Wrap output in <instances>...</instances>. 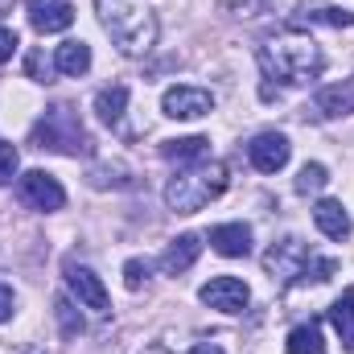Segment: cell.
<instances>
[{
  "label": "cell",
  "instance_id": "cell-25",
  "mask_svg": "<svg viewBox=\"0 0 354 354\" xmlns=\"http://www.w3.org/2000/svg\"><path fill=\"white\" fill-rule=\"evenodd\" d=\"M17 169H21V153L8 140H0V185H8L17 177Z\"/></svg>",
  "mask_w": 354,
  "mask_h": 354
},
{
  "label": "cell",
  "instance_id": "cell-28",
  "mask_svg": "<svg viewBox=\"0 0 354 354\" xmlns=\"http://www.w3.org/2000/svg\"><path fill=\"white\" fill-rule=\"evenodd\" d=\"M12 309H17V297H12V288H8V284H0V322H8V317H12Z\"/></svg>",
  "mask_w": 354,
  "mask_h": 354
},
{
  "label": "cell",
  "instance_id": "cell-3",
  "mask_svg": "<svg viewBox=\"0 0 354 354\" xmlns=\"http://www.w3.org/2000/svg\"><path fill=\"white\" fill-rule=\"evenodd\" d=\"M227 181L231 177H227V165L223 161H198V165L181 169L165 185V202H169L174 214H198L202 206H210L227 189Z\"/></svg>",
  "mask_w": 354,
  "mask_h": 354
},
{
  "label": "cell",
  "instance_id": "cell-12",
  "mask_svg": "<svg viewBox=\"0 0 354 354\" xmlns=\"http://www.w3.org/2000/svg\"><path fill=\"white\" fill-rule=\"evenodd\" d=\"M66 284H71V292L79 297V305H87L95 313H107L111 309V301H107V288H103V280L83 264H66Z\"/></svg>",
  "mask_w": 354,
  "mask_h": 354
},
{
  "label": "cell",
  "instance_id": "cell-14",
  "mask_svg": "<svg viewBox=\"0 0 354 354\" xmlns=\"http://www.w3.org/2000/svg\"><path fill=\"white\" fill-rule=\"evenodd\" d=\"M313 223H317V231L326 239H346L351 235V214H346V206L338 198H322L313 206Z\"/></svg>",
  "mask_w": 354,
  "mask_h": 354
},
{
  "label": "cell",
  "instance_id": "cell-5",
  "mask_svg": "<svg viewBox=\"0 0 354 354\" xmlns=\"http://www.w3.org/2000/svg\"><path fill=\"white\" fill-rule=\"evenodd\" d=\"M29 140H33V149H50V153H62V157H87L91 153L87 128L75 115V107H66V103L46 107V115L33 124Z\"/></svg>",
  "mask_w": 354,
  "mask_h": 354
},
{
  "label": "cell",
  "instance_id": "cell-2",
  "mask_svg": "<svg viewBox=\"0 0 354 354\" xmlns=\"http://www.w3.org/2000/svg\"><path fill=\"white\" fill-rule=\"evenodd\" d=\"M260 66H264L268 79H280L288 87H301V83H313L326 66V54L313 37H276L260 46Z\"/></svg>",
  "mask_w": 354,
  "mask_h": 354
},
{
  "label": "cell",
  "instance_id": "cell-27",
  "mask_svg": "<svg viewBox=\"0 0 354 354\" xmlns=\"http://www.w3.org/2000/svg\"><path fill=\"white\" fill-rule=\"evenodd\" d=\"M12 54H17V33L0 25V66H4V62H8Z\"/></svg>",
  "mask_w": 354,
  "mask_h": 354
},
{
  "label": "cell",
  "instance_id": "cell-15",
  "mask_svg": "<svg viewBox=\"0 0 354 354\" xmlns=\"http://www.w3.org/2000/svg\"><path fill=\"white\" fill-rule=\"evenodd\" d=\"M198 252H202V239H198V235H177L174 243L165 248V256H161V268H165L169 276H181V272L194 268Z\"/></svg>",
  "mask_w": 354,
  "mask_h": 354
},
{
  "label": "cell",
  "instance_id": "cell-8",
  "mask_svg": "<svg viewBox=\"0 0 354 354\" xmlns=\"http://www.w3.org/2000/svg\"><path fill=\"white\" fill-rule=\"evenodd\" d=\"M161 111L169 120H202L214 111V95L202 87H169L161 99Z\"/></svg>",
  "mask_w": 354,
  "mask_h": 354
},
{
  "label": "cell",
  "instance_id": "cell-23",
  "mask_svg": "<svg viewBox=\"0 0 354 354\" xmlns=\"http://www.w3.org/2000/svg\"><path fill=\"white\" fill-rule=\"evenodd\" d=\"M326 181H330L326 165H317V161H313V165H305V169L297 174V194H317Z\"/></svg>",
  "mask_w": 354,
  "mask_h": 354
},
{
  "label": "cell",
  "instance_id": "cell-17",
  "mask_svg": "<svg viewBox=\"0 0 354 354\" xmlns=\"http://www.w3.org/2000/svg\"><path fill=\"white\" fill-rule=\"evenodd\" d=\"M54 71H62L71 79H83L91 71V46L87 41H62L54 50Z\"/></svg>",
  "mask_w": 354,
  "mask_h": 354
},
{
  "label": "cell",
  "instance_id": "cell-7",
  "mask_svg": "<svg viewBox=\"0 0 354 354\" xmlns=\"http://www.w3.org/2000/svg\"><path fill=\"white\" fill-rule=\"evenodd\" d=\"M202 305L218 309V313H243L248 301H252V288L239 280V276H214L210 284H202Z\"/></svg>",
  "mask_w": 354,
  "mask_h": 354
},
{
  "label": "cell",
  "instance_id": "cell-18",
  "mask_svg": "<svg viewBox=\"0 0 354 354\" xmlns=\"http://www.w3.org/2000/svg\"><path fill=\"white\" fill-rule=\"evenodd\" d=\"M206 153H210L206 136H181V140H165L161 145V157H169L177 165H198V161H206Z\"/></svg>",
  "mask_w": 354,
  "mask_h": 354
},
{
  "label": "cell",
  "instance_id": "cell-1",
  "mask_svg": "<svg viewBox=\"0 0 354 354\" xmlns=\"http://www.w3.org/2000/svg\"><path fill=\"white\" fill-rule=\"evenodd\" d=\"M95 8H99V25L120 46V54L140 58V54L153 50V41H157V17H153V8H145L136 0H95Z\"/></svg>",
  "mask_w": 354,
  "mask_h": 354
},
{
  "label": "cell",
  "instance_id": "cell-19",
  "mask_svg": "<svg viewBox=\"0 0 354 354\" xmlns=\"http://www.w3.org/2000/svg\"><path fill=\"white\" fill-rule=\"evenodd\" d=\"M124 107H128V87H103L95 95V111H99V120L111 124V128L124 120Z\"/></svg>",
  "mask_w": 354,
  "mask_h": 354
},
{
  "label": "cell",
  "instance_id": "cell-16",
  "mask_svg": "<svg viewBox=\"0 0 354 354\" xmlns=\"http://www.w3.org/2000/svg\"><path fill=\"white\" fill-rule=\"evenodd\" d=\"M330 326H334V334L342 338V351L346 354H354V284L330 305Z\"/></svg>",
  "mask_w": 354,
  "mask_h": 354
},
{
  "label": "cell",
  "instance_id": "cell-6",
  "mask_svg": "<svg viewBox=\"0 0 354 354\" xmlns=\"http://www.w3.org/2000/svg\"><path fill=\"white\" fill-rule=\"evenodd\" d=\"M17 189H21V198H25L33 210H62V206H66V189L58 185V177L46 174V169L21 174L17 177Z\"/></svg>",
  "mask_w": 354,
  "mask_h": 354
},
{
  "label": "cell",
  "instance_id": "cell-24",
  "mask_svg": "<svg viewBox=\"0 0 354 354\" xmlns=\"http://www.w3.org/2000/svg\"><path fill=\"white\" fill-rule=\"evenodd\" d=\"M25 75H29L33 83H50V75H54V62H50L41 50H29V58H25Z\"/></svg>",
  "mask_w": 354,
  "mask_h": 354
},
{
  "label": "cell",
  "instance_id": "cell-13",
  "mask_svg": "<svg viewBox=\"0 0 354 354\" xmlns=\"http://www.w3.org/2000/svg\"><path fill=\"white\" fill-rule=\"evenodd\" d=\"M210 248L227 260H239L252 252V227L248 223H223V227H210Z\"/></svg>",
  "mask_w": 354,
  "mask_h": 354
},
{
  "label": "cell",
  "instance_id": "cell-10",
  "mask_svg": "<svg viewBox=\"0 0 354 354\" xmlns=\"http://www.w3.org/2000/svg\"><path fill=\"white\" fill-rule=\"evenodd\" d=\"M351 111H354V79L322 87L305 107V115H313V120H338V115H351Z\"/></svg>",
  "mask_w": 354,
  "mask_h": 354
},
{
  "label": "cell",
  "instance_id": "cell-11",
  "mask_svg": "<svg viewBox=\"0 0 354 354\" xmlns=\"http://www.w3.org/2000/svg\"><path fill=\"white\" fill-rule=\"evenodd\" d=\"M29 25L37 33H62L75 25V4L71 0H29Z\"/></svg>",
  "mask_w": 354,
  "mask_h": 354
},
{
  "label": "cell",
  "instance_id": "cell-9",
  "mask_svg": "<svg viewBox=\"0 0 354 354\" xmlns=\"http://www.w3.org/2000/svg\"><path fill=\"white\" fill-rule=\"evenodd\" d=\"M292 157V145L284 132H260L252 145H248V161L260 169V174H280Z\"/></svg>",
  "mask_w": 354,
  "mask_h": 354
},
{
  "label": "cell",
  "instance_id": "cell-4",
  "mask_svg": "<svg viewBox=\"0 0 354 354\" xmlns=\"http://www.w3.org/2000/svg\"><path fill=\"white\" fill-rule=\"evenodd\" d=\"M264 272L272 280H280V284H305V280H330L334 272H338V260H317L301 239H280V243H272L264 256Z\"/></svg>",
  "mask_w": 354,
  "mask_h": 354
},
{
  "label": "cell",
  "instance_id": "cell-29",
  "mask_svg": "<svg viewBox=\"0 0 354 354\" xmlns=\"http://www.w3.org/2000/svg\"><path fill=\"white\" fill-rule=\"evenodd\" d=\"M189 354H223V346H218V342H198Z\"/></svg>",
  "mask_w": 354,
  "mask_h": 354
},
{
  "label": "cell",
  "instance_id": "cell-22",
  "mask_svg": "<svg viewBox=\"0 0 354 354\" xmlns=\"http://www.w3.org/2000/svg\"><path fill=\"white\" fill-rule=\"evenodd\" d=\"M297 25H354V12H346V8H317V12H305Z\"/></svg>",
  "mask_w": 354,
  "mask_h": 354
},
{
  "label": "cell",
  "instance_id": "cell-26",
  "mask_svg": "<svg viewBox=\"0 0 354 354\" xmlns=\"http://www.w3.org/2000/svg\"><path fill=\"white\" fill-rule=\"evenodd\" d=\"M145 280H149V264H145V260H128V264H124V284H128L132 292H136Z\"/></svg>",
  "mask_w": 354,
  "mask_h": 354
},
{
  "label": "cell",
  "instance_id": "cell-20",
  "mask_svg": "<svg viewBox=\"0 0 354 354\" xmlns=\"http://www.w3.org/2000/svg\"><path fill=\"white\" fill-rule=\"evenodd\" d=\"M288 354H322V322L317 317H309L305 326H297L292 334H288Z\"/></svg>",
  "mask_w": 354,
  "mask_h": 354
},
{
  "label": "cell",
  "instance_id": "cell-21",
  "mask_svg": "<svg viewBox=\"0 0 354 354\" xmlns=\"http://www.w3.org/2000/svg\"><path fill=\"white\" fill-rule=\"evenodd\" d=\"M54 313H58V322H62V334H66V338H79V334L87 330V326H83V317H79V309H75L66 297H58V301H54Z\"/></svg>",
  "mask_w": 354,
  "mask_h": 354
}]
</instances>
